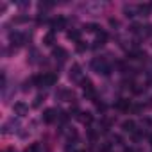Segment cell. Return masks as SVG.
I'll return each instance as SVG.
<instances>
[{"instance_id":"1","label":"cell","mask_w":152,"mask_h":152,"mask_svg":"<svg viewBox=\"0 0 152 152\" xmlns=\"http://www.w3.org/2000/svg\"><path fill=\"white\" fill-rule=\"evenodd\" d=\"M56 81H57V75H54V73H43V75H38V77L32 79V83H36L38 86H52Z\"/></svg>"},{"instance_id":"2","label":"cell","mask_w":152,"mask_h":152,"mask_svg":"<svg viewBox=\"0 0 152 152\" xmlns=\"http://www.w3.org/2000/svg\"><path fill=\"white\" fill-rule=\"evenodd\" d=\"M91 66L95 68V72H97V73H102V75H109V72H111L109 64H107L104 59H95V61L91 63Z\"/></svg>"},{"instance_id":"3","label":"cell","mask_w":152,"mask_h":152,"mask_svg":"<svg viewBox=\"0 0 152 152\" xmlns=\"http://www.w3.org/2000/svg\"><path fill=\"white\" fill-rule=\"evenodd\" d=\"M83 90H84V97H86V99H91V100H95L97 93H95V88H93L91 81H83Z\"/></svg>"},{"instance_id":"4","label":"cell","mask_w":152,"mask_h":152,"mask_svg":"<svg viewBox=\"0 0 152 152\" xmlns=\"http://www.w3.org/2000/svg\"><path fill=\"white\" fill-rule=\"evenodd\" d=\"M13 109H15V113L20 115V116H25V115L29 113V106H27L25 102H16V104L13 106Z\"/></svg>"},{"instance_id":"5","label":"cell","mask_w":152,"mask_h":152,"mask_svg":"<svg viewBox=\"0 0 152 152\" xmlns=\"http://www.w3.org/2000/svg\"><path fill=\"white\" fill-rule=\"evenodd\" d=\"M64 27H66V18H64V16H57V18L52 22V29H54V31H56V29L61 31V29H64Z\"/></svg>"},{"instance_id":"6","label":"cell","mask_w":152,"mask_h":152,"mask_svg":"<svg viewBox=\"0 0 152 152\" xmlns=\"http://www.w3.org/2000/svg\"><path fill=\"white\" fill-rule=\"evenodd\" d=\"M56 118H57V115H56L54 109H47V111L43 113V122H47V124H52Z\"/></svg>"},{"instance_id":"7","label":"cell","mask_w":152,"mask_h":152,"mask_svg":"<svg viewBox=\"0 0 152 152\" xmlns=\"http://www.w3.org/2000/svg\"><path fill=\"white\" fill-rule=\"evenodd\" d=\"M11 41L13 43H16V45H23V41H25V36L22 34V32H11Z\"/></svg>"},{"instance_id":"8","label":"cell","mask_w":152,"mask_h":152,"mask_svg":"<svg viewBox=\"0 0 152 152\" xmlns=\"http://www.w3.org/2000/svg\"><path fill=\"white\" fill-rule=\"evenodd\" d=\"M54 41H56V34H54V31H50V32H47V34L43 36V45L52 47V45H54Z\"/></svg>"},{"instance_id":"9","label":"cell","mask_w":152,"mask_h":152,"mask_svg":"<svg viewBox=\"0 0 152 152\" xmlns=\"http://www.w3.org/2000/svg\"><path fill=\"white\" fill-rule=\"evenodd\" d=\"M122 129H124L125 132H132V134H134V131H136V124H134V120H125V122L122 124Z\"/></svg>"},{"instance_id":"10","label":"cell","mask_w":152,"mask_h":152,"mask_svg":"<svg viewBox=\"0 0 152 152\" xmlns=\"http://www.w3.org/2000/svg\"><path fill=\"white\" fill-rule=\"evenodd\" d=\"M83 124H91L93 122V115L90 113V111H86V113H79V116H77Z\"/></svg>"},{"instance_id":"11","label":"cell","mask_w":152,"mask_h":152,"mask_svg":"<svg viewBox=\"0 0 152 152\" xmlns=\"http://www.w3.org/2000/svg\"><path fill=\"white\" fill-rule=\"evenodd\" d=\"M116 107H118L120 111H129V107H131V102H129L127 99H120V100L116 102Z\"/></svg>"},{"instance_id":"12","label":"cell","mask_w":152,"mask_h":152,"mask_svg":"<svg viewBox=\"0 0 152 152\" xmlns=\"http://www.w3.org/2000/svg\"><path fill=\"white\" fill-rule=\"evenodd\" d=\"M79 75H81V66L75 63L70 70V79H79Z\"/></svg>"},{"instance_id":"13","label":"cell","mask_w":152,"mask_h":152,"mask_svg":"<svg viewBox=\"0 0 152 152\" xmlns=\"http://www.w3.org/2000/svg\"><path fill=\"white\" fill-rule=\"evenodd\" d=\"M68 38L73 39V41H81V39H79V38H81V32H79V31H70V32H68Z\"/></svg>"},{"instance_id":"14","label":"cell","mask_w":152,"mask_h":152,"mask_svg":"<svg viewBox=\"0 0 152 152\" xmlns=\"http://www.w3.org/2000/svg\"><path fill=\"white\" fill-rule=\"evenodd\" d=\"M54 56H56V57L59 56V59H64L68 54H66V50H64V48H54Z\"/></svg>"},{"instance_id":"15","label":"cell","mask_w":152,"mask_h":152,"mask_svg":"<svg viewBox=\"0 0 152 152\" xmlns=\"http://www.w3.org/2000/svg\"><path fill=\"white\" fill-rule=\"evenodd\" d=\"M143 57H145V54L140 52V50H134V52L129 54V59H143Z\"/></svg>"},{"instance_id":"16","label":"cell","mask_w":152,"mask_h":152,"mask_svg":"<svg viewBox=\"0 0 152 152\" xmlns=\"http://www.w3.org/2000/svg\"><path fill=\"white\" fill-rule=\"evenodd\" d=\"M106 39H107V34H106L104 31L97 34V41H99V43H102V45H104V43H106Z\"/></svg>"},{"instance_id":"17","label":"cell","mask_w":152,"mask_h":152,"mask_svg":"<svg viewBox=\"0 0 152 152\" xmlns=\"http://www.w3.org/2000/svg\"><path fill=\"white\" fill-rule=\"evenodd\" d=\"M75 48H77V52H84L88 48V45L84 41H77V45H75Z\"/></svg>"},{"instance_id":"18","label":"cell","mask_w":152,"mask_h":152,"mask_svg":"<svg viewBox=\"0 0 152 152\" xmlns=\"http://www.w3.org/2000/svg\"><path fill=\"white\" fill-rule=\"evenodd\" d=\"M138 11L141 13V15H148V11H150V6H138Z\"/></svg>"},{"instance_id":"19","label":"cell","mask_w":152,"mask_h":152,"mask_svg":"<svg viewBox=\"0 0 152 152\" xmlns=\"http://www.w3.org/2000/svg\"><path fill=\"white\" fill-rule=\"evenodd\" d=\"M38 148H39V147H38V143H32V145H31V147H27L23 152H38Z\"/></svg>"},{"instance_id":"20","label":"cell","mask_w":152,"mask_h":152,"mask_svg":"<svg viewBox=\"0 0 152 152\" xmlns=\"http://www.w3.org/2000/svg\"><path fill=\"white\" fill-rule=\"evenodd\" d=\"M109 150H111V143H104L100 147V152H109Z\"/></svg>"},{"instance_id":"21","label":"cell","mask_w":152,"mask_h":152,"mask_svg":"<svg viewBox=\"0 0 152 152\" xmlns=\"http://www.w3.org/2000/svg\"><path fill=\"white\" fill-rule=\"evenodd\" d=\"M86 31H97V25L95 23H90V25H86Z\"/></svg>"},{"instance_id":"22","label":"cell","mask_w":152,"mask_h":152,"mask_svg":"<svg viewBox=\"0 0 152 152\" xmlns=\"http://www.w3.org/2000/svg\"><path fill=\"white\" fill-rule=\"evenodd\" d=\"M4 152H15V150H13V148H6Z\"/></svg>"},{"instance_id":"23","label":"cell","mask_w":152,"mask_h":152,"mask_svg":"<svg viewBox=\"0 0 152 152\" xmlns=\"http://www.w3.org/2000/svg\"><path fill=\"white\" fill-rule=\"evenodd\" d=\"M150 141H152V136H150Z\"/></svg>"}]
</instances>
